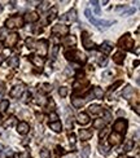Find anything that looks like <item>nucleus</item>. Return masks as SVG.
I'll use <instances>...</instances> for the list:
<instances>
[{
    "instance_id": "f257e3e1",
    "label": "nucleus",
    "mask_w": 140,
    "mask_h": 158,
    "mask_svg": "<svg viewBox=\"0 0 140 158\" xmlns=\"http://www.w3.org/2000/svg\"><path fill=\"white\" fill-rule=\"evenodd\" d=\"M86 17L90 20V22L92 23V25H95L96 27L99 28V30H106V28L109 27V26H111L114 22H111V21H105V20H96L95 17H92V14H91V10L90 9H86Z\"/></svg>"
},
{
    "instance_id": "f03ea898",
    "label": "nucleus",
    "mask_w": 140,
    "mask_h": 158,
    "mask_svg": "<svg viewBox=\"0 0 140 158\" xmlns=\"http://www.w3.org/2000/svg\"><path fill=\"white\" fill-rule=\"evenodd\" d=\"M23 23H25V20H23L21 16H13V17H9L5 21V27L7 28H17V27H22Z\"/></svg>"
},
{
    "instance_id": "7ed1b4c3",
    "label": "nucleus",
    "mask_w": 140,
    "mask_h": 158,
    "mask_svg": "<svg viewBox=\"0 0 140 158\" xmlns=\"http://www.w3.org/2000/svg\"><path fill=\"white\" fill-rule=\"evenodd\" d=\"M113 128H114V132H117V134L124 135L127 130V121L126 119H117L113 124Z\"/></svg>"
},
{
    "instance_id": "20e7f679",
    "label": "nucleus",
    "mask_w": 140,
    "mask_h": 158,
    "mask_svg": "<svg viewBox=\"0 0 140 158\" xmlns=\"http://www.w3.org/2000/svg\"><path fill=\"white\" fill-rule=\"evenodd\" d=\"M119 47L124 49H132L134 47V40L130 36V34H124L121 39H119Z\"/></svg>"
},
{
    "instance_id": "39448f33",
    "label": "nucleus",
    "mask_w": 140,
    "mask_h": 158,
    "mask_svg": "<svg viewBox=\"0 0 140 158\" xmlns=\"http://www.w3.org/2000/svg\"><path fill=\"white\" fill-rule=\"evenodd\" d=\"M60 21H61V22H66V21H69V22H74V21H77V13H75V9L69 10V12L65 13L64 16H61V17H60Z\"/></svg>"
},
{
    "instance_id": "423d86ee",
    "label": "nucleus",
    "mask_w": 140,
    "mask_h": 158,
    "mask_svg": "<svg viewBox=\"0 0 140 158\" xmlns=\"http://www.w3.org/2000/svg\"><path fill=\"white\" fill-rule=\"evenodd\" d=\"M35 47L38 48V53L40 54L41 57L47 56V47H48V41L47 40H40L35 44Z\"/></svg>"
},
{
    "instance_id": "0eeeda50",
    "label": "nucleus",
    "mask_w": 140,
    "mask_h": 158,
    "mask_svg": "<svg viewBox=\"0 0 140 158\" xmlns=\"http://www.w3.org/2000/svg\"><path fill=\"white\" fill-rule=\"evenodd\" d=\"M82 44L83 47H84L86 49H92L93 47H95V44H93L92 39L88 36L87 33H83V36H82Z\"/></svg>"
},
{
    "instance_id": "6e6552de",
    "label": "nucleus",
    "mask_w": 140,
    "mask_h": 158,
    "mask_svg": "<svg viewBox=\"0 0 140 158\" xmlns=\"http://www.w3.org/2000/svg\"><path fill=\"white\" fill-rule=\"evenodd\" d=\"M23 85L22 84H18V85H16V87H13L12 88V91L9 92V95H10V97L12 98H17V97H20L21 95H22V92H23Z\"/></svg>"
},
{
    "instance_id": "1a4fd4ad",
    "label": "nucleus",
    "mask_w": 140,
    "mask_h": 158,
    "mask_svg": "<svg viewBox=\"0 0 140 158\" xmlns=\"http://www.w3.org/2000/svg\"><path fill=\"white\" fill-rule=\"evenodd\" d=\"M117 12H122V16H130L135 13V8H127L126 5H118L117 7Z\"/></svg>"
},
{
    "instance_id": "9d476101",
    "label": "nucleus",
    "mask_w": 140,
    "mask_h": 158,
    "mask_svg": "<svg viewBox=\"0 0 140 158\" xmlns=\"http://www.w3.org/2000/svg\"><path fill=\"white\" fill-rule=\"evenodd\" d=\"M122 140V135L117 134V132H113V134L109 136V144L110 145H118Z\"/></svg>"
},
{
    "instance_id": "9b49d317",
    "label": "nucleus",
    "mask_w": 140,
    "mask_h": 158,
    "mask_svg": "<svg viewBox=\"0 0 140 158\" xmlns=\"http://www.w3.org/2000/svg\"><path fill=\"white\" fill-rule=\"evenodd\" d=\"M29 130H30V126H29V123H26V122H20L17 126V131L20 135H26L29 132Z\"/></svg>"
},
{
    "instance_id": "f8f14e48",
    "label": "nucleus",
    "mask_w": 140,
    "mask_h": 158,
    "mask_svg": "<svg viewBox=\"0 0 140 158\" xmlns=\"http://www.w3.org/2000/svg\"><path fill=\"white\" fill-rule=\"evenodd\" d=\"M30 61L33 62L34 65H36L38 67H41L44 65V58L43 57H38V56H35V54H31L30 56Z\"/></svg>"
},
{
    "instance_id": "ddd939ff",
    "label": "nucleus",
    "mask_w": 140,
    "mask_h": 158,
    "mask_svg": "<svg viewBox=\"0 0 140 158\" xmlns=\"http://www.w3.org/2000/svg\"><path fill=\"white\" fill-rule=\"evenodd\" d=\"M57 31H58L61 35H66L67 33H69V28L66 27V26H61V25H56L53 28H52V33L56 34Z\"/></svg>"
},
{
    "instance_id": "4468645a",
    "label": "nucleus",
    "mask_w": 140,
    "mask_h": 158,
    "mask_svg": "<svg viewBox=\"0 0 140 158\" xmlns=\"http://www.w3.org/2000/svg\"><path fill=\"white\" fill-rule=\"evenodd\" d=\"M105 124H106V122L104 121V118H99V119H96V121H93L92 126H93V128H96V130H103L104 127H105Z\"/></svg>"
},
{
    "instance_id": "2eb2a0df",
    "label": "nucleus",
    "mask_w": 140,
    "mask_h": 158,
    "mask_svg": "<svg viewBox=\"0 0 140 158\" xmlns=\"http://www.w3.org/2000/svg\"><path fill=\"white\" fill-rule=\"evenodd\" d=\"M79 136L82 140H90L91 137H92V131H90V130H80L79 131Z\"/></svg>"
},
{
    "instance_id": "dca6fc26",
    "label": "nucleus",
    "mask_w": 140,
    "mask_h": 158,
    "mask_svg": "<svg viewBox=\"0 0 140 158\" xmlns=\"http://www.w3.org/2000/svg\"><path fill=\"white\" fill-rule=\"evenodd\" d=\"M113 61L116 62V64H118V65H122L123 64V61H124V53L123 52H117V53L114 54V57H113Z\"/></svg>"
},
{
    "instance_id": "f3484780",
    "label": "nucleus",
    "mask_w": 140,
    "mask_h": 158,
    "mask_svg": "<svg viewBox=\"0 0 140 158\" xmlns=\"http://www.w3.org/2000/svg\"><path fill=\"white\" fill-rule=\"evenodd\" d=\"M100 51L103 52V53H105V54L110 53L111 52V44L109 43V41H104V43L101 44V47H100Z\"/></svg>"
},
{
    "instance_id": "a211bd4d",
    "label": "nucleus",
    "mask_w": 140,
    "mask_h": 158,
    "mask_svg": "<svg viewBox=\"0 0 140 158\" xmlns=\"http://www.w3.org/2000/svg\"><path fill=\"white\" fill-rule=\"evenodd\" d=\"M134 93V88L131 87V85H126V88H123V91H122V96H123L124 98H127L128 100L130 96Z\"/></svg>"
},
{
    "instance_id": "6ab92c4d",
    "label": "nucleus",
    "mask_w": 140,
    "mask_h": 158,
    "mask_svg": "<svg viewBox=\"0 0 140 158\" xmlns=\"http://www.w3.org/2000/svg\"><path fill=\"white\" fill-rule=\"evenodd\" d=\"M78 122H79L80 124H87L88 122H90V117H88V114L80 113L79 115H78Z\"/></svg>"
},
{
    "instance_id": "aec40b11",
    "label": "nucleus",
    "mask_w": 140,
    "mask_h": 158,
    "mask_svg": "<svg viewBox=\"0 0 140 158\" xmlns=\"http://www.w3.org/2000/svg\"><path fill=\"white\" fill-rule=\"evenodd\" d=\"M39 20V16L38 13L35 12H31V13H27L26 14V21H29V22H35V21Z\"/></svg>"
},
{
    "instance_id": "412c9836",
    "label": "nucleus",
    "mask_w": 140,
    "mask_h": 158,
    "mask_svg": "<svg viewBox=\"0 0 140 158\" xmlns=\"http://www.w3.org/2000/svg\"><path fill=\"white\" fill-rule=\"evenodd\" d=\"M132 148H134V140H127L126 144L122 148V152L127 153V152H130V150H132Z\"/></svg>"
},
{
    "instance_id": "4be33fe9",
    "label": "nucleus",
    "mask_w": 140,
    "mask_h": 158,
    "mask_svg": "<svg viewBox=\"0 0 140 158\" xmlns=\"http://www.w3.org/2000/svg\"><path fill=\"white\" fill-rule=\"evenodd\" d=\"M93 97L95 98H103V96H104V91H103V88H100V87H95L93 88Z\"/></svg>"
},
{
    "instance_id": "5701e85b",
    "label": "nucleus",
    "mask_w": 140,
    "mask_h": 158,
    "mask_svg": "<svg viewBox=\"0 0 140 158\" xmlns=\"http://www.w3.org/2000/svg\"><path fill=\"white\" fill-rule=\"evenodd\" d=\"M49 128L53 130L54 132H60L62 130V126H61V123L57 121V122H52V123H49Z\"/></svg>"
},
{
    "instance_id": "b1692460",
    "label": "nucleus",
    "mask_w": 140,
    "mask_h": 158,
    "mask_svg": "<svg viewBox=\"0 0 140 158\" xmlns=\"http://www.w3.org/2000/svg\"><path fill=\"white\" fill-rule=\"evenodd\" d=\"M71 102H73V105H74L75 108H82V106L84 105V100H82L80 97H75V98H73Z\"/></svg>"
},
{
    "instance_id": "393cba45",
    "label": "nucleus",
    "mask_w": 140,
    "mask_h": 158,
    "mask_svg": "<svg viewBox=\"0 0 140 158\" xmlns=\"http://www.w3.org/2000/svg\"><path fill=\"white\" fill-rule=\"evenodd\" d=\"M51 3L49 1H41L40 4H39V7H38V10L39 12H44L46 9H48V8H51Z\"/></svg>"
},
{
    "instance_id": "a878e982",
    "label": "nucleus",
    "mask_w": 140,
    "mask_h": 158,
    "mask_svg": "<svg viewBox=\"0 0 140 158\" xmlns=\"http://www.w3.org/2000/svg\"><path fill=\"white\" fill-rule=\"evenodd\" d=\"M8 62H9L10 67H17L18 65H20V58H18V57H10Z\"/></svg>"
},
{
    "instance_id": "bb28decb",
    "label": "nucleus",
    "mask_w": 140,
    "mask_h": 158,
    "mask_svg": "<svg viewBox=\"0 0 140 158\" xmlns=\"http://www.w3.org/2000/svg\"><path fill=\"white\" fill-rule=\"evenodd\" d=\"M101 111V106L100 105H91L90 106V113L92 114H97Z\"/></svg>"
},
{
    "instance_id": "cd10ccee",
    "label": "nucleus",
    "mask_w": 140,
    "mask_h": 158,
    "mask_svg": "<svg viewBox=\"0 0 140 158\" xmlns=\"http://www.w3.org/2000/svg\"><path fill=\"white\" fill-rule=\"evenodd\" d=\"M8 106H9V101H8V100H3L1 102H0V110H1V111H5Z\"/></svg>"
},
{
    "instance_id": "c85d7f7f",
    "label": "nucleus",
    "mask_w": 140,
    "mask_h": 158,
    "mask_svg": "<svg viewBox=\"0 0 140 158\" xmlns=\"http://www.w3.org/2000/svg\"><path fill=\"white\" fill-rule=\"evenodd\" d=\"M40 158H51V153L47 149H41L40 150Z\"/></svg>"
},
{
    "instance_id": "c756f323",
    "label": "nucleus",
    "mask_w": 140,
    "mask_h": 158,
    "mask_svg": "<svg viewBox=\"0 0 140 158\" xmlns=\"http://www.w3.org/2000/svg\"><path fill=\"white\" fill-rule=\"evenodd\" d=\"M88 155H90V146L86 145L84 149L82 150V158H88Z\"/></svg>"
},
{
    "instance_id": "7c9ffc66",
    "label": "nucleus",
    "mask_w": 140,
    "mask_h": 158,
    "mask_svg": "<svg viewBox=\"0 0 140 158\" xmlns=\"http://www.w3.org/2000/svg\"><path fill=\"white\" fill-rule=\"evenodd\" d=\"M91 4L93 5V9H95L96 14H100V5H99V1H91Z\"/></svg>"
},
{
    "instance_id": "2f4dec72",
    "label": "nucleus",
    "mask_w": 140,
    "mask_h": 158,
    "mask_svg": "<svg viewBox=\"0 0 140 158\" xmlns=\"http://www.w3.org/2000/svg\"><path fill=\"white\" fill-rule=\"evenodd\" d=\"M58 95L61 96V97H65V96L67 95V88H66V87H60V90H58Z\"/></svg>"
},
{
    "instance_id": "473e14b6",
    "label": "nucleus",
    "mask_w": 140,
    "mask_h": 158,
    "mask_svg": "<svg viewBox=\"0 0 140 158\" xmlns=\"http://www.w3.org/2000/svg\"><path fill=\"white\" fill-rule=\"evenodd\" d=\"M56 14H57V9L53 7V8H52V14L48 16V21H53L54 17H56Z\"/></svg>"
},
{
    "instance_id": "72a5a7b5",
    "label": "nucleus",
    "mask_w": 140,
    "mask_h": 158,
    "mask_svg": "<svg viewBox=\"0 0 140 158\" xmlns=\"http://www.w3.org/2000/svg\"><path fill=\"white\" fill-rule=\"evenodd\" d=\"M26 45H27V48H34V47H35L34 39H27V40H26Z\"/></svg>"
},
{
    "instance_id": "f704fd0d",
    "label": "nucleus",
    "mask_w": 140,
    "mask_h": 158,
    "mask_svg": "<svg viewBox=\"0 0 140 158\" xmlns=\"http://www.w3.org/2000/svg\"><path fill=\"white\" fill-rule=\"evenodd\" d=\"M14 121H16V118H14V117H10V118H9V119H8V121H7V122H5V124H4V126H5V127H9V126H13V123H14Z\"/></svg>"
},
{
    "instance_id": "c9c22d12",
    "label": "nucleus",
    "mask_w": 140,
    "mask_h": 158,
    "mask_svg": "<svg viewBox=\"0 0 140 158\" xmlns=\"http://www.w3.org/2000/svg\"><path fill=\"white\" fill-rule=\"evenodd\" d=\"M17 39H18V35H17V34H12V35H10V41H9L10 45H13V44L16 43V40H17Z\"/></svg>"
},
{
    "instance_id": "e433bc0d",
    "label": "nucleus",
    "mask_w": 140,
    "mask_h": 158,
    "mask_svg": "<svg viewBox=\"0 0 140 158\" xmlns=\"http://www.w3.org/2000/svg\"><path fill=\"white\" fill-rule=\"evenodd\" d=\"M121 84H122V82H121V80H118V82H116V83H114V84L110 87V90H109V92H113V91L116 90V88L118 87V85H121Z\"/></svg>"
},
{
    "instance_id": "4c0bfd02",
    "label": "nucleus",
    "mask_w": 140,
    "mask_h": 158,
    "mask_svg": "<svg viewBox=\"0 0 140 158\" xmlns=\"http://www.w3.org/2000/svg\"><path fill=\"white\" fill-rule=\"evenodd\" d=\"M20 158H30V152H22L18 154Z\"/></svg>"
},
{
    "instance_id": "58836bf2",
    "label": "nucleus",
    "mask_w": 140,
    "mask_h": 158,
    "mask_svg": "<svg viewBox=\"0 0 140 158\" xmlns=\"http://www.w3.org/2000/svg\"><path fill=\"white\" fill-rule=\"evenodd\" d=\"M49 118H52V121H53V122H57L58 117H57V114L54 113V111H51V114H49Z\"/></svg>"
},
{
    "instance_id": "ea45409f",
    "label": "nucleus",
    "mask_w": 140,
    "mask_h": 158,
    "mask_svg": "<svg viewBox=\"0 0 140 158\" xmlns=\"http://www.w3.org/2000/svg\"><path fill=\"white\" fill-rule=\"evenodd\" d=\"M57 52H58V45H53V49H52V57H56L57 56Z\"/></svg>"
},
{
    "instance_id": "a19ab883",
    "label": "nucleus",
    "mask_w": 140,
    "mask_h": 158,
    "mask_svg": "<svg viewBox=\"0 0 140 158\" xmlns=\"http://www.w3.org/2000/svg\"><path fill=\"white\" fill-rule=\"evenodd\" d=\"M4 153H5V155H7V157H13V150L12 149H5Z\"/></svg>"
},
{
    "instance_id": "79ce46f5",
    "label": "nucleus",
    "mask_w": 140,
    "mask_h": 158,
    "mask_svg": "<svg viewBox=\"0 0 140 158\" xmlns=\"http://www.w3.org/2000/svg\"><path fill=\"white\" fill-rule=\"evenodd\" d=\"M65 41H67V43L69 44H75V38L74 36H69V38H67V40H65Z\"/></svg>"
},
{
    "instance_id": "37998d69",
    "label": "nucleus",
    "mask_w": 140,
    "mask_h": 158,
    "mask_svg": "<svg viewBox=\"0 0 140 158\" xmlns=\"http://www.w3.org/2000/svg\"><path fill=\"white\" fill-rule=\"evenodd\" d=\"M70 142H71V144H75V135L74 134L70 135Z\"/></svg>"
},
{
    "instance_id": "c03bdc74",
    "label": "nucleus",
    "mask_w": 140,
    "mask_h": 158,
    "mask_svg": "<svg viewBox=\"0 0 140 158\" xmlns=\"http://www.w3.org/2000/svg\"><path fill=\"white\" fill-rule=\"evenodd\" d=\"M3 61H4V56H1V54H0V65L3 64Z\"/></svg>"
},
{
    "instance_id": "a18cd8bd",
    "label": "nucleus",
    "mask_w": 140,
    "mask_h": 158,
    "mask_svg": "<svg viewBox=\"0 0 140 158\" xmlns=\"http://www.w3.org/2000/svg\"><path fill=\"white\" fill-rule=\"evenodd\" d=\"M1 150H3V145L0 144V152H1Z\"/></svg>"
},
{
    "instance_id": "49530a36",
    "label": "nucleus",
    "mask_w": 140,
    "mask_h": 158,
    "mask_svg": "<svg viewBox=\"0 0 140 158\" xmlns=\"http://www.w3.org/2000/svg\"><path fill=\"white\" fill-rule=\"evenodd\" d=\"M1 9H3V7H1V5H0V12H1Z\"/></svg>"
},
{
    "instance_id": "de8ad7c7",
    "label": "nucleus",
    "mask_w": 140,
    "mask_h": 158,
    "mask_svg": "<svg viewBox=\"0 0 140 158\" xmlns=\"http://www.w3.org/2000/svg\"><path fill=\"white\" fill-rule=\"evenodd\" d=\"M1 47H3V44H1V41H0V48H1Z\"/></svg>"
},
{
    "instance_id": "09e8293b",
    "label": "nucleus",
    "mask_w": 140,
    "mask_h": 158,
    "mask_svg": "<svg viewBox=\"0 0 140 158\" xmlns=\"http://www.w3.org/2000/svg\"><path fill=\"white\" fill-rule=\"evenodd\" d=\"M0 124H1V118H0Z\"/></svg>"
},
{
    "instance_id": "8fccbe9b",
    "label": "nucleus",
    "mask_w": 140,
    "mask_h": 158,
    "mask_svg": "<svg viewBox=\"0 0 140 158\" xmlns=\"http://www.w3.org/2000/svg\"><path fill=\"white\" fill-rule=\"evenodd\" d=\"M119 158H127V157H119Z\"/></svg>"
}]
</instances>
